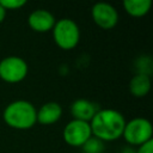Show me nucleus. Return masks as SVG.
<instances>
[{
  "label": "nucleus",
  "instance_id": "1",
  "mask_svg": "<svg viewBox=\"0 0 153 153\" xmlns=\"http://www.w3.org/2000/svg\"><path fill=\"white\" fill-rule=\"evenodd\" d=\"M124 126V116L115 109H98L90 121L92 135L102 141H112L122 136Z\"/></svg>",
  "mask_w": 153,
  "mask_h": 153
},
{
  "label": "nucleus",
  "instance_id": "2",
  "mask_svg": "<svg viewBox=\"0 0 153 153\" xmlns=\"http://www.w3.org/2000/svg\"><path fill=\"white\" fill-rule=\"evenodd\" d=\"M2 118L14 129H29L37 122V109L29 100L18 99L6 105Z\"/></svg>",
  "mask_w": 153,
  "mask_h": 153
},
{
  "label": "nucleus",
  "instance_id": "3",
  "mask_svg": "<svg viewBox=\"0 0 153 153\" xmlns=\"http://www.w3.org/2000/svg\"><path fill=\"white\" fill-rule=\"evenodd\" d=\"M53 30V38L55 43L65 49H73L80 39V29L78 24L71 18H61L55 22Z\"/></svg>",
  "mask_w": 153,
  "mask_h": 153
},
{
  "label": "nucleus",
  "instance_id": "4",
  "mask_svg": "<svg viewBox=\"0 0 153 153\" xmlns=\"http://www.w3.org/2000/svg\"><path fill=\"white\" fill-rule=\"evenodd\" d=\"M153 128L151 122L145 117H135L126 122L123 134L126 141L133 146H140L152 140Z\"/></svg>",
  "mask_w": 153,
  "mask_h": 153
},
{
  "label": "nucleus",
  "instance_id": "5",
  "mask_svg": "<svg viewBox=\"0 0 153 153\" xmlns=\"http://www.w3.org/2000/svg\"><path fill=\"white\" fill-rule=\"evenodd\" d=\"M29 66L23 57L11 55L0 61V78L10 84L19 82L27 75Z\"/></svg>",
  "mask_w": 153,
  "mask_h": 153
},
{
  "label": "nucleus",
  "instance_id": "6",
  "mask_svg": "<svg viewBox=\"0 0 153 153\" xmlns=\"http://www.w3.org/2000/svg\"><path fill=\"white\" fill-rule=\"evenodd\" d=\"M62 136L66 143H68L69 146L81 147L92 136L90 122L79 121V120L73 118L65 126Z\"/></svg>",
  "mask_w": 153,
  "mask_h": 153
},
{
  "label": "nucleus",
  "instance_id": "7",
  "mask_svg": "<svg viewBox=\"0 0 153 153\" xmlns=\"http://www.w3.org/2000/svg\"><path fill=\"white\" fill-rule=\"evenodd\" d=\"M91 16L93 22L105 30L112 29L118 22V12L109 2H96L91 8Z\"/></svg>",
  "mask_w": 153,
  "mask_h": 153
},
{
  "label": "nucleus",
  "instance_id": "8",
  "mask_svg": "<svg viewBox=\"0 0 153 153\" xmlns=\"http://www.w3.org/2000/svg\"><path fill=\"white\" fill-rule=\"evenodd\" d=\"M55 22L56 20L53 13L44 8H38L32 11L27 18V23L30 27L37 32H47L51 30L55 25Z\"/></svg>",
  "mask_w": 153,
  "mask_h": 153
},
{
  "label": "nucleus",
  "instance_id": "9",
  "mask_svg": "<svg viewBox=\"0 0 153 153\" xmlns=\"http://www.w3.org/2000/svg\"><path fill=\"white\" fill-rule=\"evenodd\" d=\"M97 111V105L85 98H79L71 104V114L73 115L74 120L90 122Z\"/></svg>",
  "mask_w": 153,
  "mask_h": 153
},
{
  "label": "nucleus",
  "instance_id": "10",
  "mask_svg": "<svg viewBox=\"0 0 153 153\" xmlns=\"http://www.w3.org/2000/svg\"><path fill=\"white\" fill-rule=\"evenodd\" d=\"M62 116V106L56 102L44 103L37 110V122L48 126L57 122Z\"/></svg>",
  "mask_w": 153,
  "mask_h": 153
},
{
  "label": "nucleus",
  "instance_id": "11",
  "mask_svg": "<svg viewBox=\"0 0 153 153\" xmlns=\"http://www.w3.org/2000/svg\"><path fill=\"white\" fill-rule=\"evenodd\" d=\"M151 88V79L148 74L137 73L129 81V91L135 97H143Z\"/></svg>",
  "mask_w": 153,
  "mask_h": 153
},
{
  "label": "nucleus",
  "instance_id": "12",
  "mask_svg": "<svg viewBox=\"0 0 153 153\" xmlns=\"http://www.w3.org/2000/svg\"><path fill=\"white\" fill-rule=\"evenodd\" d=\"M151 0H124L123 7L128 14L131 17H142L151 10Z\"/></svg>",
  "mask_w": 153,
  "mask_h": 153
},
{
  "label": "nucleus",
  "instance_id": "13",
  "mask_svg": "<svg viewBox=\"0 0 153 153\" xmlns=\"http://www.w3.org/2000/svg\"><path fill=\"white\" fill-rule=\"evenodd\" d=\"M84 153H102L104 149V143L102 140L91 136L82 146H81Z\"/></svg>",
  "mask_w": 153,
  "mask_h": 153
},
{
  "label": "nucleus",
  "instance_id": "14",
  "mask_svg": "<svg viewBox=\"0 0 153 153\" xmlns=\"http://www.w3.org/2000/svg\"><path fill=\"white\" fill-rule=\"evenodd\" d=\"M26 4L25 0H0V5L7 11V10H17L23 7Z\"/></svg>",
  "mask_w": 153,
  "mask_h": 153
},
{
  "label": "nucleus",
  "instance_id": "15",
  "mask_svg": "<svg viewBox=\"0 0 153 153\" xmlns=\"http://www.w3.org/2000/svg\"><path fill=\"white\" fill-rule=\"evenodd\" d=\"M135 153H153V140H149L139 146Z\"/></svg>",
  "mask_w": 153,
  "mask_h": 153
},
{
  "label": "nucleus",
  "instance_id": "16",
  "mask_svg": "<svg viewBox=\"0 0 153 153\" xmlns=\"http://www.w3.org/2000/svg\"><path fill=\"white\" fill-rule=\"evenodd\" d=\"M5 17H6V10L0 5V23H2V22H4Z\"/></svg>",
  "mask_w": 153,
  "mask_h": 153
},
{
  "label": "nucleus",
  "instance_id": "17",
  "mask_svg": "<svg viewBox=\"0 0 153 153\" xmlns=\"http://www.w3.org/2000/svg\"><path fill=\"white\" fill-rule=\"evenodd\" d=\"M122 153H135V151L131 149V148H129V147H127V148H124V149L122 151Z\"/></svg>",
  "mask_w": 153,
  "mask_h": 153
}]
</instances>
